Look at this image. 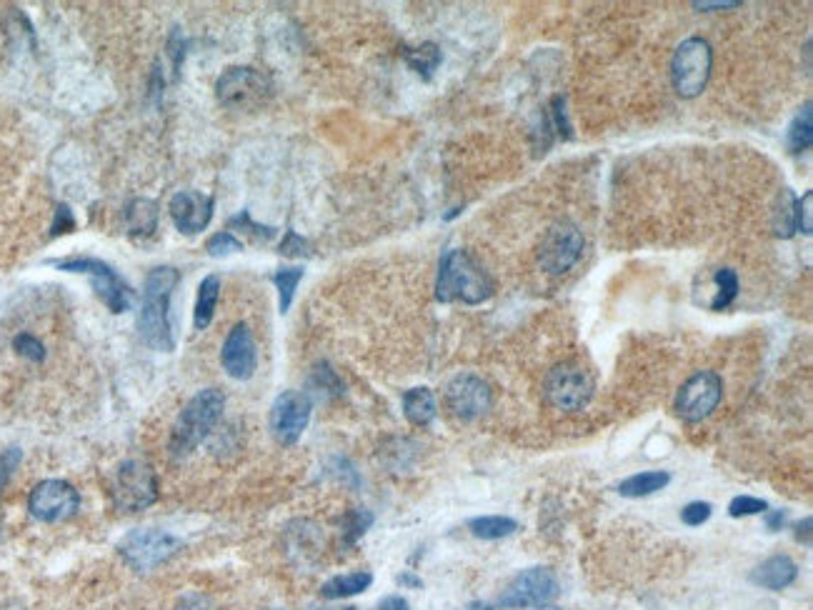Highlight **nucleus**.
Instances as JSON below:
<instances>
[{
    "instance_id": "nucleus-1",
    "label": "nucleus",
    "mask_w": 813,
    "mask_h": 610,
    "mask_svg": "<svg viewBox=\"0 0 813 610\" xmlns=\"http://www.w3.org/2000/svg\"><path fill=\"white\" fill-rule=\"evenodd\" d=\"M181 280L178 268L171 265H158L143 280V300L141 310H138V335L143 343L158 353H171L176 348V338H173L171 320H168V310H171V293Z\"/></svg>"
},
{
    "instance_id": "nucleus-2",
    "label": "nucleus",
    "mask_w": 813,
    "mask_h": 610,
    "mask_svg": "<svg viewBox=\"0 0 813 610\" xmlns=\"http://www.w3.org/2000/svg\"><path fill=\"white\" fill-rule=\"evenodd\" d=\"M491 295V278L466 250H446L443 253L436 278V298L441 303L461 300L466 305H478L486 303Z\"/></svg>"
},
{
    "instance_id": "nucleus-3",
    "label": "nucleus",
    "mask_w": 813,
    "mask_h": 610,
    "mask_svg": "<svg viewBox=\"0 0 813 610\" xmlns=\"http://www.w3.org/2000/svg\"><path fill=\"white\" fill-rule=\"evenodd\" d=\"M223 410H226V395L218 388H206L193 395L183 405L176 425L171 433V455L173 458H186L191 455L208 435L221 423Z\"/></svg>"
},
{
    "instance_id": "nucleus-4",
    "label": "nucleus",
    "mask_w": 813,
    "mask_h": 610,
    "mask_svg": "<svg viewBox=\"0 0 813 610\" xmlns=\"http://www.w3.org/2000/svg\"><path fill=\"white\" fill-rule=\"evenodd\" d=\"M51 265L66 270V273L78 275H91L93 288H96L98 298L106 303L111 313H126L133 303V288L126 280L118 275L116 268L98 258H88V255H71V258H58L51 260Z\"/></svg>"
},
{
    "instance_id": "nucleus-5",
    "label": "nucleus",
    "mask_w": 813,
    "mask_h": 610,
    "mask_svg": "<svg viewBox=\"0 0 813 610\" xmlns=\"http://www.w3.org/2000/svg\"><path fill=\"white\" fill-rule=\"evenodd\" d=\"M713 48L706 38H686L671 60V83L681 98H696L711 78Z\"/></svg>"
},
{
    "instance_id": "nucleus-6",
    "label": "nucleus",
    "mask_w": 813,
    "mask_h": 610,
    "mask_svg": "<svg viewBox=\"0 0 813 610\" xmlns=\"http://www.w3.org/2000/svg\"><path fill=\"white\" fill-rule=\"evenodd\" d=\"M273 85L261 70L251 65L226 68L216 83L218 103L228 110H253L263 105L271 95Z\"/></svg>"
},
{
    "instance_id": "nucleus-7",
    "label": "nucleus",
    "mask_w": 813,
    "mask_h": 610,
    "mask_svg": "<svg viewBox=\"0 0 813 610\" xmlns=\"http://www.w3.org/2000/svg\"><path fill=\"white\" fill-rule=\"evenodd\" d=\"M178 550H181V540L158 528L133 530L118 545L121 558L138 573H151V570L161 568Z\"/></svg>"
},
{
    "instance_id": "nucleus-8",
    "label": "nucleus",
    "mask_w": 813,
    "mask_h": 610,
    "mask_svg": "<svg viewBox=\"0 0 813 610\" xmlns=\"http://www.w3.org/2000/svg\"><path fill=\"white\" fill-rule=\"evenodd\" d=\"M543 395L548 403L566 413H578L593 398V380L581 365L561 363L548 370L543 380Z\"/></svg>"
},
{
    "instance_id": "nucleus-9",
    "label": "nucleus",
    "mask_w": 813,
    "mask_h": 610,
    "mask_svg": "<svg viewBox=\"0 0 813 610\" xmlns=\"http://www.w3.org/2000/svg\"><path fill=\"white\" fill-rule=\"evenodd\" d=\"M158 480L156 473L141 460H126L116 468L113 475V503L123 513L146 510L156 503Z\"/></svg>"
},
{
    "instance_id": "nucleus-10",
    "label": "nucleus",
    "mask_w": 813,
    "mask_h": 610,
    "mask_svg": "<svg viewBox=\"0 0 813 610\" xmlns=\"http://www.w3.org/2000/svg\"><path fill=\"white\" fill-rule=\"evenodd\" d=\"M561 593L556 573L551 568H526L506 585V590L498 598L501 608H541L551 605Z\"/></svg>"
},
{
    "instance_id": "nucleus-11",
    "label": "nucleus",
    "mask_w": 813,
    "mask_h": 610,
    "mask_svg": "<svg viewBox=\"0 0 813 610\" xmlns=\"http://www.w3.org/2000/svg\"><path fill=\"white\" fill-rule=\"evenodd\" d=\"M723 398V380L713 370H698L686 383L681 385L676 395V413L686 423H701L713 410L718 408Z\"/></svg>"
},
{
    "instance_id": "nucleus-12",
    "label": "nucleus",
    "mask_w": 813,
    "mask_h": 610,
    "mask_svg": "<svg viewBox=\"0 0 813 610\" xmlns=\"http://www.w3.org/2000/svg\"><path fill=\"white\" fill-rule=\"evenodd\" d=\"M81 508V493L68 480H41L28 495V513L41 523H63Z\"/></svg>"
},
{
    "instance_id": "nucleus-13",
    "label": "nucleus",
    "mask_w": 813,
    "mask_h": 610,
    "mask_svg": "<svg viewBox=\"0 0 813 610\" xmlns=\"http://www.w3.org/2000/svg\"><path fill=\"white\" fill-rule=\"evenodd\" d=\"M446 405L458 420H478L493 408V390L481 375L458 373L446 385Z\"/></svg>"
},
{
    "instance_id": "nucleus-14",
    "label": "nucleus",
    "mask_w": 813,
    "mask_h": 610,
    "mask_svg": "<svg viewBox=\"0 0 813 610\" xmlns=\"http://www.w3.org/2000/svg\"><path fill=\"white\" fill-rule=\"evenodd\" d=\"M311 398L301 390H286L271 405V433L281 445H296L311 423Z\"/></svg>"
},
{
    "instance_id": "nucleus-15",
    "label": "nucleus",
    "mask_w": 813,
    "mask_h": 610,
    "mask_svg": "<svg viewBox=\"0 0 813 610\" xmlns=\"http://www.w3.org/2000/svg\"><path fill=\"white\" fill-rule=\"evenodd\" d=\"M581 253H583V233L578 230V225L561 220V223L548 228L546 238L541 240L538 258H541V265L548 273L561 275L576 265Z\"/></svg>"
},
{
    "instance_id": "nucleus-16",
    "label": "nucleus",
    "mask_w": 813,
    "mask_h": 610,
    "mask_svg": "<svg viewBox=\"0 0 813 610\" xmlns=\"http://www.w3.org/2000/svg\"><path fill=\"white\" fill-rule=\"evenodd\" d=\"M221 363L233 380L253 378V373L258 368V350L251 328L246 323L233 325L231 333L226 335V343H223L221 350Z\"/></svg>"
},
{
    "instance_id": "nucleus-17",
    "label": "nucleus",
    "mask_w": 813,
    "mask_h": 610,
    "mask_svg": "<svg viewBox=\"0 0 813 610\" xmlns=\"http://www.w3.org/2000/svg\"><path fill=\"white\" fill-rule=\"evenodd\" d=\"M168 208H171L173 223H176V228L183 235H196L201 230H206L208 223H211L216 200H213V195L183 190V193L173 195Z\"/></svg>"
},
{
    "instance_id": "nucleus-18",
    "label": "nucleus",
    "mask_w": 813,
    "mask_h": 610,
    "mask_svg": "<svg viewBox=\"0 0 813 610\" xmlns=\"http://www.w3.org/2000/svg\"><path fill=\"white\" fill-rule=\"evenodd\" d=\"M798 578V565L791 555H771L753 568L751 583L766 590H783Z\"/></svg>"
},
{
    "instance_id": "nucleus-19",
    "label": "nucleus",
    "mask_w": 813,
    "mask_h": 610,
    "mask_svg": "<svg viewBox=\"0 0 813 610\" xmlns=\"http://www.w3.org/2000/svg\"><path fill=\"white\" fill-rule=\"evenodd\" d=\"M436 395H433L431 388L426 385H418V388H411L403 393V413H406L408 423L418 425V428H426L433 418H436Z\"/></svg>"
},
{
    "instance_id": "nucleus-20",
    "label": "nucleus",
    "mask_w": 813,
    "mask_h": 610,
    "mask_svg": "<svg viewBox=\"0 0 813 610\" xmlns=\"http://www.w3.org/2000/svg\"><path fill=\"white\" fill-rule=\"evenodd\" d=\"M218 295H221V278L218 275H206L198 285L196 308H193V325L196 330H206L216 315Z\"/></svg>"
},
{
    "instance_id": "nucleus-21",
    "label": "nucleus",
    "mask_w": 813,
    "mask_h": 610,
    "mask_svg": "<svg viewBox=\"0 0 813 610\" xmlns=\"http://www.w3.org/2000/svg\"><path fill=\"white\" fill-rule=\"evenodd\" d=\"M671 483V475L666 470H646V473H636L631 478L618 483V493L623 498H648V495L658 493Z\"/></svg>"
},
{
    "instance_id": "nucleus-22",
    "label": "nucleus",
    "mask_w": 813,
    "mask_h": 610,
    "mask_svg": "<svg viewBox=\"0 0 813 610\" xmlns=\"http://www.w3.org/2000/svg\"><path fill=\"white\" fill-rule=\"evenodd\" d=\"M371 583H373V573H368V570H356V573L336 575V578L326 580L321 588V595L328 600L351 598V595H358V593H363V590L371 588Z\"/></svg>"
},
{
    "instance_id": "nucleus-23",
    "label": "nucleus",
    "mask_w": 813,
    "mask_h": 610,
    "mask_svg": "<svg viewBox=\"0 0 813 610\" xmlns=\"http://www.w3.org/2000/svg\"><path fill=\"white\" fill-rule=\"evenodd\" d=\"M123 218H126V230L131 235H151L158 223V208L153 200L136 198L126 205Z\"/></svg>"
},
{
    "instance_id": "nucleus-24",
    "label": "nucleus",
    "mask_w": 813,
    "mask_h": 610,
    "mask_svg": "<svg viewBox=\"0 0 813 610\" xmlns=\"http://www.w3.org/2000/svg\"><path fill=\"white\" fill-rule=\"evenodd\" d=\"M468 530L481 540H501L518 530V523L506 515H483V518L468 520Z\"/></svg>"
},
{
    "instance_id": "nucleus-25",
    "label": "nucleus",
    "mask_w": 813,
    "mask_h": 610,
    "mask_svg": "<svg viewBox=\"0 0 813 610\" xmlns=\"http://www.w3.org/2000/svg\"><path fill=\"white\" fill-rule=\"evenodd\" d=\"M403 58L406 63L421 75L423 80H431V75L436 73V68L441 65V48L436 43H423L418 48H406L403 50Z\"/></svg>"
},
{
    "instance_id": "nucleus-26",
    "label": "nucleus",
    "mask_w": 813,
    "mask_h": 610,
    "mask_svg": "<svg viewBox=\"0 0 813 610\" xmlns=\"http://www.w3.org/2000/svg\"><path fill=\"white\" fill-rule=\"evenodd\" d=\"M788 148H791V153H803V150L811 148L813 143V110H811V103L803 105L801 110H798V115L793 118L791 128H788Z\"/></svg>"
},
{
    "instance_id": "nucleus-27",
    "label": "nucleus",
    "mask_w": 813,
    "mask_h": 610,
    "mask_svg": "<svg viewBox=\"0 0 813 610\" xmlns=\"http://www.w3.org/2000/svg\"><path fill=\"white\" fill-rule=\"evenodd\" d=\"M796 200L788 188H783L781 198H778L776 210H773V230L781 238H791L796 233Z\"/></svg>"
},
{
    "instance_id": "nucleus-28",
    "label": "nucleus",
    "mask_w": 813,
    "mask_h": 610,
    "mask_svg": "<svg viewBox=\"0 0 813 610\" xmlns=\"http://www.w3.org/2000/svg\"><path fill=\"white\" fill-rule=\"evenodd\" d=\"M303 278V268H278L276 275H273V283L278 288V305H281V313H288L293 303V295H296L298 283Z\"/></svg>"
},
{
    "instance_id": "nucleus-29",
    "label": "nucleus",
    "mask_w": 813,
    "mask_h": 610,
    "mask_svg": "<svg viewBox=\"0 0 813 610\" xmlns=\"http://www.w3.org/2000/svg\"><path fill=\"white\" fill-rule=\"evenodd\" d=\"M373 525V513L366 508H353L343 518V545H356Z\"/></svg>"
},
{
    "instance_id": "nucleus-30",
    "label": "nucleus",
    "mask_w": 813,
    "mask_h": 610,
    "mask_svg": "<svg viewBox=\"0 0 813 610\" xmlns=\"http://www.w3.org/2000/svg\"><path fill=\"white\" fill-rule=\"evenodd\" d=\"M716 285H718V295H716V300L711 303V308L713 310H723V308H728V305H731L733 300H736V295H738V275H736V270H731V268L718 270Z\"/></svg>"
},
{
    "instance_id": "nucleus-31",
    "label": "nucleus",
    "mask_w": 813,
    "mask_h": 610,
    "mask_svg": "<svg viewBox=\"0 0 813 610\" xmlns=\"http://www.w3.org/2000/svg\"><path fill=\"white\" fill-rule=\"evenodd\" d=\"M228 228L241 230V233L251 235L253 240H261V243H266V240L276 238V228H268V225L256 223V220L251 218V213H248V210H241V213H238V215H233V218H228Z\"/></svg>"
},
{
    "instance_id": "nucleus-32",
    "label": "nucleus",
    "mask_w": 813,
    "mask_h": 610,
    "mask_svg": "<svg viewBox=\"0 0 813 610\" xmlns=\"http://www.w3.org/2000/svg\"><path fill=\"white\" fill-rule=\"evenodd\" d=\"M13 350H16L21 358L31 360V363H43L48 355L46 345H43L41 338H36L33 333H18L16 338H13Z\"/></svg>"
},
{
    "instance_id": "nucleus-33",
    "label": "nucleus",
    "mask_w": 813,
    "mask_h": 610,
    "mask_svg": "<svg viewBox=\"0 0 813 610\" xmlns=\"http://www.w3.org/2000/svg\"><path fill=\"white\" fill-rule=\"evenodd\" d=\"M206 250H208V255H213V258H226V255H231V253H241L243 243L236 238V235L228 233V230H221V233H216L213 238H208Z\"/></svg>"
},
{
    "instance_id": "nucleus-34",
    "label": "nucleus",
    "mask_w": 813,
    "mask_h": 610,
    "mask_svg": "<svg viewBox=\"0 0 813 610\" xmlns=\"http://www.w3.org/2000/svg\"><path fill=\"white\" fill-rule=\"evenodd\" d=\"M768 503L761 498H753V495H738L728 503V515L731 518H748V515H758L766 513Z\"/></svg>"
},
{
    "instance_id": "nucleus-35",
    "label": "nucleus",
    "mask_w": 813,
    "mask_h": 610,
    "mask_svg": "<svg viewBox=\"0 0 813 610\" xmlns=\"http://www.w3.org/2000/svg\"><path fill=\"white\" fill-rule=\"evenodd\" d=\"M278 253L286 255V258H311L313 248L303 235H298L296 230H288V233L283 235L281 245H278Z\"/></svg>"
},
{
    "instance_id": "nucleus-36",
    "label": "nucleus",
    "mask_w": 813,
    "mask_h": 610,
    "mask_svg": "<svg viewBox=\"0 0 813 610\" xmlns=\"http://www.w3.org/2000/svg\"><path fill=\"white\" fill-rule=\"evenodd\" d=\"M713 513V505L706 503V500H693V503L683 505L681 510V520L688 525V528H698V525L706 523Z\"/></svg>"
},
{
    "instance_id": "nucleus-37",
    "label": "nucleus",
    "mask_w": 813,
    "mask_h": 610,
    "mask_svg": "<svg viewBox=\"0 0 813 610\" xmlns=\"http://www.w3.org/2000/svg\"><path fill=\"white\" fill-rule=\"evenodd\" d=\"M21 448H6L0 450V493H3V488L8 485V480H11V475L16 473V468L21 465Z\"/></svg>"
},
{
    "instance_id": "nucleus-38",
    "label": "nucleus",
    "mask_w": 813,
    "mask_h": 610,
    "mask_svg": "<svg viewBox=\"0 0 813 610\" xmlns=\"http://www.w3.org/2000/svg\"><path fill=\"white\" fill-rule=\"evenodd\" d=\"M313 383H316V388L326 390V393H331V395L341 393L343 390L341 378L333 373V368L328 363H321L316 370H313Z\"/></svg>"
},
{
    "instance_id": "nucleus-39",
    "label": "nucleus",
    "mask_w": 813,
    "mask_h": 610,
    "mask_svg": "<svg viewBox=\"0 0 813 610\" xmlns=\"http://www.w3.org/2000/svg\"><path fill=\"white\" fill-rule=\"evenodd\" d=\"M811 205H813L811 190H808V193H803L801 200H796V230H801L803 235H811V230H813V223H811L813 210H811Z\"/></svg>"
},
{
    "instance_id": "nucleus-40",
    "label": "nucleus",
    "mask_w": 813,
    "mask_h": 610,
    "mask_svg": "<svg viewBox=\"0 0 813 610\" xmlns=\"http://www.w3.org/2000/svg\"><path fill=\"white\" fill-rule=\"evenodd\" d=\"M76 228V220H73V213L68 205H58L56 208V220H53V228H51V235H61V233H68V230Z\"/></svg>"
},
{
    "instance_id": "nucleus-41",
    "label": "nucleus",
    "mask_w": 813,
    "mask_h": 610,
    "mask_svg": "<svg viewBox=\"0 0 813 610\" xmlns=\"http://www.w3.org/2000/svg\"><path fill=\"white\" fill-rule=\"evenodd\" d=\"M168 48H171V63H173V70H181V65H183V55H186V43H183V35L178 33H173L171 35V45H168Z\"/></svg>"
},
{
    "instance_id": "nucleus-42",
    "label": "nucleus",
    "mask_w": 813,
    "mask_h": 610,
    "mask_svg": "<svg viewBox=\"0 0 813 610\" xmlns=\"http://www.w3.org/2000/svg\"><path fill=\"white\" fill-rule=\"evenodd\" d=\"M378 610H408V600L401 595H388L378 603Z\"/></svg>"
},
{
    "instance_id": "nucleus-43",
    "label": "nucleus",
    "mask_w": 813,
    "mask_h": 610,
    "mask_svg": "<svg viewBox=\"0 0 813 610\" xmlns=\"http://www.w3.org/2000/svg\"><path fill=\"white\" fill-rule=\"evenodd\" d=\"M766 528L768 530H781V525L786 523V510H766Z\"/></svg>"
},
{
    "instance_id": "nucleus-44",
    "label": "nucleus",
    "mask_w": 813,
    "mask_h": 610,
    "mask_svg": "<svg viewBox=\"0 0 813 610\" xmlns=\"http://www.w3.org/2000/svg\"><path fill=\"white\" fill-rule=\"evenodd\" d=\"M178 610H208L206 598H201V595H188V598L181 600Z\"/></svg>"
},
{
    "instance_id": "nucleus-45",
    "label": "nucleus",
    "mask_w": 813,
    "mask_h": 610,
    "mask_svg": "<svg viewBox=\"0 0 813 610\" xmlns=\"http://www.w3.org/2000/svg\"><path fill=\"white\" fill-rule=\"evenodd\" d=\"M741 3H736V0H731V3H706V0H701V3H693V8L698 10H731V8H738Z\"/></svg>"
},
{
    "instance_id": "nucleus-46",
    "label": "nucleus",
    "mask_w": 813,
    "mask_h": 610,
    "mask_svg": "<svg viewBox=\"0 0 813 610\" xmlns=\"http://www.w3.org/2000/svg\"><path fill=\"white\" fill-rule=\"evenodd\" d=\"M796 540H803V545L811 543V518H803V523L796 525Z\"/></svg>"
},
{
    "instance_id": "nucleus-47",
    "label": "nucleus",
    "mask_w": 813,
    "mask_h": 610,
    "mask_svg": "<svg viewBox=\"0 0 813 610\" xmlns=\"http://www.w3.org/2000/svg\"><path fill=\"white\" fill-rule=\"evenodd\" d=\"M398 583L401 585H411V588H421V580L416 578V575H411V573H403V575H398Z\"/></svg>"
},
{
    "instance_id": "nucleus-48",
    "label": "nucleus",
    "mask_w": 813,
    "mask_h": 610,
    "mask_svg": "<svg viewBox=\"0 0 813 610\" xmlns=\"http://www.w3.org/2000/svg\"><path fill=\"white\" fill-rule=\"evenodd\" d=\"M463 610H493V608L488 603H471V605H466Z\"/></svg>"
},
{
    "instance_id": "nucleus-49",
    "label": "nucleus",
    "mask_w": 813,
    "mask_h": 610,
    "mask_svg": "<svg viewBox=\"0 0 813 610\" xmlns=\"http://www.w3.org/2000/svg\"><path fill=\"white\" fill-rule=\"evenodd\" d=\"M536 610H558L556 605H541V608H536Z\"/></svg>"
},
{
    "instance_id": "nucleus-50",
    "label": "nucleus",
    "mask_w": 813,
    "mask_h": 610,
    "mask_svg": "<svg viewBox=\"0 0 813 610\" xmlns=\"http://www.w3.org/2000/svg\"><path fill=\"white\" fill-rule=\"evenodd\" d=\"M343 610H356V608H351V605H348V608H343Z\"/></svg>"
}]
</instances>
